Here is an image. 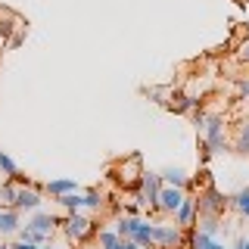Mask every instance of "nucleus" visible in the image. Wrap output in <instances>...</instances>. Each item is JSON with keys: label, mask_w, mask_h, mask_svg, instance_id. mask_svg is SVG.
Instances as JSON below:
<instances>
[{"label": "nucleus", "mask_w": 249, "mask_h": 249, "mask_svg": "<svg viewBox=\"0 0 249 249\" xmlns=\"http://www.w3.org/2000/svg\"><path fill=\"white\" fill-rule=\"evenodd\" d=\"M199 134V150H202V162L209 156H221L231 150V137H228V124H224V115H206Z\"/></svg>", "instance_id": "f257e3e1"}, {"label": "nucleus", "mask_w": 249, "mask_h": 249, "mask_svg": "<svg viewBox=\"0 0 249 249\" xmlns=\"http://www.w3.org/2000/svg\"><path fill=\"white\" fill-rule=\"evenodd\" d=\"M59 224H62V233H66V240H69L72 246L88 243L93 233H97V224H93V218H88L84 212H69Z\"/></svg>", "instance_id": "f03ea898"}, {"label": "nucleus", "mask_w": 249, "mask_h": 249, "mask_svg": "<svg viewBox=\"0 0 249 249\" xmlns=\"http://www.w3.org/2000/svg\"><path fill=\"white\" fill-rule=\"evenodd\" d=\"M159 190H162V175L143 171V175H140V184L134 187L137 206H143L146 212H159Z\"/></svg>", "instance_id": "7ed1b4c3"}, {"label": "nucleus", "mask_w": 249, "mask_h": 249, "mask_svg": "<svg viewBox=\"0 0 249 249\" xmlns=\"http://www.w3.org/2000/svg\"><path fill=\"white\" fill-rule=\"evenodd\" d=\"M143 162H140V156L137 153H131L128 159H122L119 165L112 168V175H115V184L124 187V190H134V187L140 184V175H143Z\"/></svg>", "instance_id": "20e7f679"}, {"label": "nucleus", "mask_w": 249, "mask_h": 249, "mask_svg": "<svg viewBox=\"0 0 249 249\" xmlns=\"http://www.w3.org/2000/svg\"><path fill=\"white\" fill-rule=\"evenodd\" d=\"M224 209H228V196H224L215 184L202 187L199 196H196V212L199 215H218V218H224Z\"/></svg>", "instance_id": "39448f33"}, {"label": "nucleus", "mask_w": 249, "mask_h": 249, "mask_svg": "<svg viewBox=\"0 0 249 249\" xmlns=\"http://www.w3.org/2000/svg\"><path fill=\"white\" fill-rule=\"evenodd\" d=\"M187 246V233L178 224H153V249H181Z\"/></svg>", "instance_id": "423d86ee"}, {"label": "nucleus", "mask_w": 249, "mask_h": 249, "mask_svg": "<svg viewBox=\"0 0 249 249\" xmlns=\"http://www.w3.org/2000/svg\"><path fill=\"white\" fill-rule=\"evenodd\" d=\"M41 206H44V190H37L35 184H19L13 209H19V212H37Z\"/></svg>", "instance_id": "0eeeda50"}, {"label": "nucleus", "mask_w": 249, "mask_h": 249, "mask_svg": "<svg viewBox=\"0 0 249 249\" xmlns=\"http://www.w3.org/2000/svg\"><path fill=\"white\" fill-rule=\"evenodd\" d=\"M196 215H199V212H196V196H190V193H187L184 202L175 209V215H171V218H175V224H178L181 231H190L193 224H196Z\"/></svg>", "instance_id": "6e6552de"}, {"label": "nucleus", "mask_w": 249, "mask_h": 249, "mask_svg": "<svg viewBox=\"0 0 249 249\" xmlns=\"http://www.w3.org/2000/svg\"><path fill=\"white\" fill-rule=\"evenodd\" d=\"M184 196H187V190H181V187L162 184V190H159V212L162 215H175V209L184 202Z\"/></svg>", "instance_id": "1a4fd4ad"}, {"label": "nucleus", "mask_w": 249, "mask_h": 249, "mask_svg": "<svg viewBox=\"0 0 249 249\" xmlns=\"http://www.w3.org/2000/svg\"><path fill=\"white\" fill-rule=\"evenodd\" d=\"M22 228V212L13 206H0V237H16Z\"/></svg>", "instance_id": "9d476101"}, {"label": "nucleus", "mask_w": 249, "mask_h": 249, "mask_svg": "<svg viewBox=\"0 0 249 249\" xmlns=\"http://www.w3.org/2000/svg\"><path fill=\"white\" fill-rule=\"evenodd\" d=\"M75 190H81V184L72 181V178H56V181H47L44 184V193L47 196H66V193H75Z\"/></svg>", "instance_id": "9b49d317"}, {"label": "nucleus", "mask_w": 249, "mask_h": 249, "mask_svg": "<svg viewBox=\"0 0 249 249\" xmlns=\"http://www.w3.org/2000/svg\"><path fill=\"white\" fill-rule=\"evenodd\" d=\"M187 246H190V249H228L218 237H209V233H202V231H196V228H190Z\"/></svg>", "instance_id": "f8f14e48"}, {"label": "nucleus", "mask_w": 249, "mask_h": 249, "mask_svg": "<svg viewBox=\"0 0 249 249\" xmlns=\"http://www.w3.org/2000/svg\"><path fill=\"white\" fill-rule=\"evenodd\" d=\"M56 224H59V218H56V215H47V212H41V209H37V212L28 218V228L41 231V233H47V237H53Z\"/></svg>", "instance_id": "ddd939ff"}, {"label": "nucleus", "mask_w": 249, "mask_h": 249, "mask_svg": "<svg viewBox=\"0 0 249 249\" xmlns=\"http://www.w3.org/2000/svg\"><path fill=\"white\" fill-rule=\"evenodd\" d=\"M162 184H168V187H181V190H187L190 187V175H187L184 168H165L162 171Z\"/></svg>", "instance_id": "4468645a"}, {"label": "nucleus", "mask_w": 249, "mask_h": 249, "mask_svg": "<svg viewBox=\"0 0 249 249\" xmlns=\"http://www.w3.org/2000/svg\"><path fill=\"white\" fill-rule=\"evenodd\" d=\"M231 150L237 156H246L249 159V122H243L237 128V134H233V140H231Z\"/></svg>", "instance_id": "2eb2a0df"}, {"label": "nucleus", "mask_w": 249, "mask_h": 249, "mask_svg": "<svg viewBox=\"0 0 249 249\" xmlns=\"http://www.w3.org/2000/svg\"><path fill=\"white\" fill-rule=\"evenodd\" d=\"M103 206H106V199L100 190H81V212H100Z\"/></svg>", "instance_id": "dca6fc26"}, {"label": "nucleus", "mask_w": 249, "mask_h": 249, "mask_svg": "<svg viewBox=\"0 0 249 249\" xmlns=\"http://www.w3.org/2000/svg\"><path fill=\"white\" fill-rule=\"evenodd\" d=\"M193 228L202 231V233H209V237H218V231H221L224 224H221L218 215H196V224H193Z\"/></svg>", "instance_id": "f3484780"}, {"label": "nucleus", "mask_w": 249, "mask_h": 249, "mask_svg": "<svg viewBox=\"0 0 249 249\" xmlns=\"http://www.w3.org/2000/svg\"><path fill=\"white\" fill-rule=\"evenodd\" d=\"M137 224H140V218H134V215H122L119 221H115V233H119L122 240H131V237H134V231H137Z\"/></svg>", "instance_id": "a211bd4d"}, {"label": "nucleus", "mask_w": 249, "mask_h": 249, "mask_svg": "<svg viewBox=\"0 0 249 249\" xmlns=\"http://www.w3.org/2000/svg\"><path fill=\"white\" fill-rule=\"evenodd\" d=\"M228 206H231L240 218H249V187H243L237 196H228Z\"/></svg>", "instance_id": "6ab92c4d"}, {"label": "nucleus", "mask_w": 249, "mask_h": 249, "mask_svg": "<svg viewBox=\"0 0 249 249\" xmlns=\"http://www.w3.org/2000/svg\"><path fill=\"white\" fill-rule=\"evenodd\" d=\"M131 240H134L137 246H143V249H153V224H150V221H140Z\"/></svg>", "instance_id": "aec40b11"}, {"label": "nucleus", "mask_w": 249, "mask_h": 249, "mask_svg": "<svg viewBox=\"0 0 249 249\" xmlns=\"http://www.w3.org/2000/svg\"><path fill=\"white\" fill-rule=\"evenodd\" d=\"M53 202H56V206H62L66 212H81V190L66 193V196H56Z\"/></svg>", "instance_id": "412c9836"}, {"label": "nucleus", "mask_w": 249, "mask_h": 249, "mask_svg": "<svg viewBox=\"0 0 249 249\" xmlns=\"http://www.w3.org/2000/svg\"><path fill=\"white\" fill-rule=\"evenodd\" d=\"M93 237H97V246L100 249H115V246H119V240H122L115 231H97Z\"/></svg>", "instance_id": "4be33fe9"}, {"label": "nucleus", "mask_w": 249, "mask_h": 249, "mask_svg": "<svg viewBox=\"0 0 249 249\" xmlns=\"http://www.w3.org/2000/svg\"><path fill=\"white\" fill-rule=\"evenodd\" d=\"M16 190H19V184L6 178V181L0 184V206H13V199H16Z\"/></svg>", "instance_id": "5701e85b"}, {"label": "nucleus", "mask_w": 249, "mask_h": 249, "mask_svg": "<svg viewBox=\"0 0 249 249\" xmlns=\"http://www.w3.org/2000/svg\"><path fill=\"white\" fill-rule=\"evenodd\" d=\"M143 93L153 100V103H159V106H165V109H168V100H171V97H168V90H165V88H146Z\"/></svg>", "instance_id": "b1692460"}, {"label": "nucleus", "mask_w": 249, "mask_h": 249, "mask_svg": "<svg viewBox=\"0 0 249 249\" xmlns=\"http://www.w3.org/2000/svg\"><path fill=\"white\" fill-rule=\"evenodd\" d=\"M237 97H240V100L249 97V78H240V81H237Z\"/></svg>", "instance_id": "393cba45"}, {"label": "nucleus", "mask_w": 249, "mask_h": 249, "mask_svg": "<svg viewBox=\"0 0 249 249\" xmlns=\"http://www.w3.org/2000/svg\"><path fill=\"white\" fill-rule=\"evenodd\" d=\"M10 249H41V246H37V243H25V240H16Z\"/></svg>", "instance_id": "a878e982"}, {"label": "nucleus", "mask_w": 249, "mask_h": 249, "mask_svg": "<svg viewBox=\"0 0 249 249\" xmlns=\"http://www.w3.org/2000/svg\"><path fill=\"white\" fill-rule=\"evenodd\" d=\"M119 249H143V246H137L134 240H122V243H119Z\"/></svg>", "instance_id": "bb28decb"}, {"label": "nucleus", "mask_w": 249, "mask_h": 249, "mask_svg": "<svg viewBox=\"0 0 249 249\" xmlns=\"http://www.w3.org/2000/svg\"><path fill=\"white\" fill-rule=\"evenodd\" d=\"M233 249H249V237H240L237 243H233Z\"/></svg>", "instance_id": "cd10ccee"}, {"label": "nucleus", "mask_w": 249, "mask_h": 249, "mask_svg": "<svg viewBox=\"0 0 249 249\" xmlns=\"http://www.w3.org/2000/svg\"><path fill=\"white\" fill-rule=\"evenodd\" d=\"M240 59H243V62H249V47H243V53H240Z\"/></svg>", "instance_id": "c85d7f7f"}, {"label": "nucleus", "mask_w": 249, "mask_h": 249, "mask_svg": "<svg viewBox=\"0 0 249 249\" xmlns=\"http://www.w3.org/2000/svg\"><path fill=\"white\" fill-rule=\"evenodd\" d=\"M78 249H93V246H88V243H81V246H78Z\"/></svg>", "instance_id": "c756f323"}, {"label": "nucleus", "mask_w": 249, "mask_h": 249, "mask_svg": "<svg viewBox=\"0 0 249 249\" xmlns=\"http://www.w3.org/2000/svg\"><path fill=\"white\" fill-rule=\"evenodd\" d=\"M0 249H10V246H6V243H0Z\"/></svg>", "instance_id": "7c9ffc66"}, {"label": "nucleus", "mask_w": 249, "mask_h": 249, "mask_svg": "<svg viewBox=\"0 0 249 249\" xmlns=\"http://www.w3.org/2000/svg\"><path fill=\"white\" fill-rule=\"evenodd\" d=\"M41 249H50V246H41Z\"/></svg>", "instance_id": "2f4dec72"}, {"label": "nucleus", "mask_w": 249, "mask_h": 249, "mask_svg": "<svg viewBox=\"0 0 249 249\" xmlns=\"http://www.w3.org/2000/svg\"><path fill=\"white\" fill-rule=\"evenodd\" d=\"M246 187H249V184H246Z\"/></svg>", "instance_id": "473e14b6"}]
</instances>
